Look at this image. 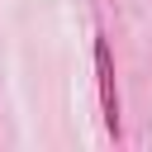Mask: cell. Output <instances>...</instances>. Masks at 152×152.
Segmentation results:
<instances>
[{
  "label": "cell",
  "mask_w": 152,
  "mask_h": 152,
  "mask_svg": "<svg viewBox=\"0 0 152 152\" xmlns=\"http://www.w3.org/2000/svg\"><path fill=\"white\" fill-rule=\"evenodd\" d=\"M95 86H100L104 133L119 138V81H114V52H109V38L104 33H95Z\"/></svg>",
  "instance_id": "6da1fadb"
}]
</instances>
